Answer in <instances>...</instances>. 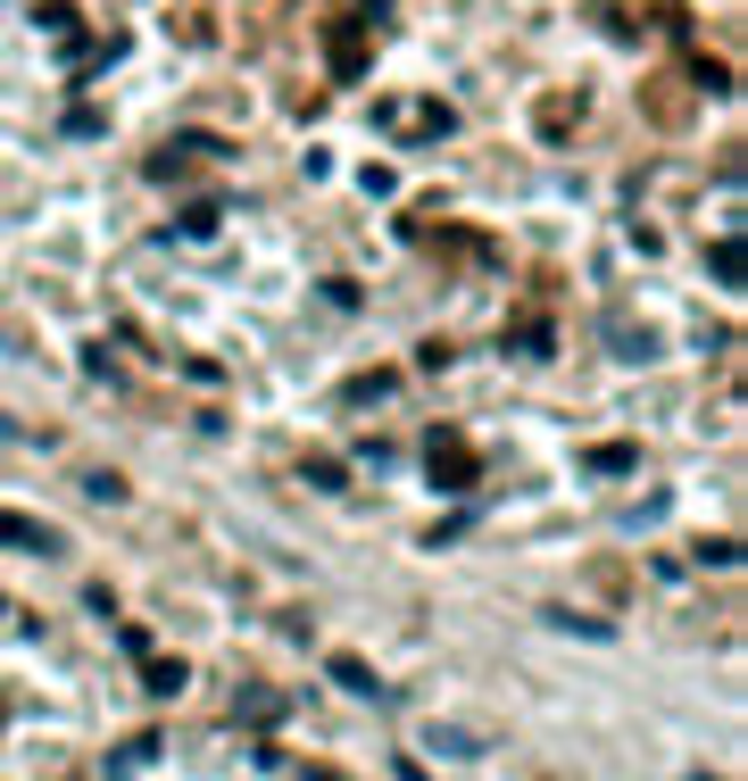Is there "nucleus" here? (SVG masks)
<instances>
[{"label":"nucleus","mask_w":748,"mask_h":781,"mask_svg":"<svg viewBox=\"0 0 748 781\" xmlns=\"http://www.w3.org/2000/svg\"><path fill=\"white\" fill-rule=\"evenodd\" d=\"M425 483L432 491H474V449L458 432H425Z\"/></svg>","instance_id":"1"},{"label":"nucleus","mask_w":748,"mask_h":781,"mask_svg":"<svg viewBox=\"0 0 748 781\" xmlns=\"http://www.w3.org/2000/svg\"><path fill=\"white\" fill-rule=\"evenodd\" d=\"M324 58H333V75H366V34H358V18H333Z\"/></svg>","instance_id":"2"},{"label":"nucleus","mask_w":748,"mask_h":781,"mask_svg":"<svg viewBox=\"0 0 748 781\" xmlns=\"http://www.w3.org/2000/svg\"><path fill=\"white\" fill-rule=\"evenodd\" d=\"M0 549H34V558H58V532H51V524H25V516H0Z\"/></svg>","instance_id":"3"},{"label":"nucleus","mask_w":748,"mask_h":781,"mask_svg":"<svg viewBox=\"0 0 748 781\" xmlns=\"http://www.w3.org/2000/svg\"><path fill=\"white\" fill-rule=\"evenodd\" d=\"M150 757H158V732H133V740H125V748L109 757V773H142Z\"/></svg>","instance_id":"4"},{"label":"nucleus","mask_w":748,"mask_h":781,"mask_svg":"<svg viewBox=\"0 0 748 781\" xmlns=\"http://www.w3.org/2000/svg\"><path fill=\"white\" fill-rule=\"evenodd\" d=\"M541 624L549 632H574V640H607V624H591V615H574V607H549Z\"/></svg>","instance_id":"5"},{"label":"nucleus","mask_w":748,"mask_h":781,"mask_svg":"<svg viewBox=\"0 0 748 781\" xmlns=\"http://www.w3.org/2000/svg\"><path fill=\"white\" fill-rule=\"evenodd\" d=\"M507 350H516V358H549V350H558V333H549V324H516Z\"/></svg>","instance_id":"6"},{"label":"nucleus","mask_w":748,"mask_h":781,"mask_svg":"<svg viewBox=\"0 0 748 781\" xmlns=\"http://www.w3.org/2000/svg\"><path fill=\"white\" fill-rule=\"evenodd\" d=\"M333 682H341V690H358V698H383V682H374L358 657H333Z\"/></svg>","instance_id":"7"},{"label":"nucleus","mask_w":748,"mask_h":781,"mask_svg":"<svg viewBox=\"0 0 748 781\" xmlns=\"http://www.w3.org/2000/svg\"><path fill=\"white\" fill-rule=\"evenodd\" d=\"M142 682L158 690V698H175V690H184V666H175V657H150V666H142Z\"/></svg>","instance_id":"8"},{"label":"nucleus","mask_w":748,"mask_h":781,"mask_svg":"<svg viewBox=\"0 0 748 781\" xmlns=\"http://www.w3.org/2000/svg\"><path fill=\"white\" fill-rule=\"evenodd\" d=\"M582 465H591V474H632V449H624V441H607V449H591Z\"/></svg>","instance_id":"9"},{"label":"nucleus","mask_w":748,"mask_h":781,"mask_svg":"<svg viewBox=\"0 0 748 781\" xmlns=\"http://www.w3.org/2000/svg\"><path fill=\"white\" fill-rule=\"evenodd\" d=\"M607 341H616V350H624V358H649V350H657V341H649V333H640V324H607Z\"/></svg>","instance_id":"10"},{"label":"nucleus","mask_w":748,"mask_h":781,"mask_svg":"<svg viewBox=\"0 0 748 781\" xmlns=\"http://www.w3.org/2000/svg\"><path fill=\"white\" fill-rule=\"evenodd\" d=\"M175 233H217V200H200V208H184V224Z\"/></svg>","instance_id":"11"},{"label":"nucleus","mask_w":748,"mask_h":781,"mask_svg":"<svg viewBox=\"0 0 748 781\" xmlns=\"http://www.w3.org/2000/svg\"><path fill=\"white\" fill-rule=\"evenodd\" d=\"M0 441H25V425H18V416H9V408H0Z\"/></svg>","instance_id":"12"},{"label":"nucleus","mask_w":748,"mask_h":781,"mask_svg":"<svg viewBox=\"0 0 748 781\" xmlns=\"http://www.w3.org/2000/svg\"><path fill=\"white\" fill-rule=\"evenodd\" d=\"M358 9H392V0H358Z\"/></svg>","instance_id":"13"}]
</instances>
